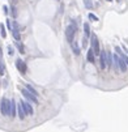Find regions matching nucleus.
Returning a JSON list of instances; mask_svg holds the SVG:
<instances>
[{
  "mask_svg": "<svg viewBox=\"0 0 128 132\" xmlns=\"http://www.w3.org/2000/svg\"><path fill=\"white\" fill-rule=\"evenodd\" d=\"M21 93H22V95H24L25 98H26L29 102H33V103H38V98L35 97L34 94H32L27 89H25V88H22L21 89Z\"/></svg>",
  "mask_w": 128,
  "mask_h": 132,
  "instance_id": "nucleus-4",
  "label": "nucleus"
},
{
  "mask_svg": "<svg viewBox=\"0 0 128 132\" xmlns=\"http://www.w3.org/2000/svg\"><path fill=\"white\" fill-rule=\"evenodd\" d=\"M17 110H18V118H20L21 120H22V119H25L26 114H25L24 109H22V106H21V103H18V106H17Z\"/></svg>",
  "mask_w": 128,
  "mask_h": 132,
  "instance_id": "nucleus-13",
  "label": "nucleus"
},
{
  "mask_svg": "<svg viewBox=\"0 0 128 132\" xmlns=\"http://www.w3.org/2000/svg\"><path fill=\"white\" fill-rule=\"evenodd\" d=\"M84 37L85 38L90 37V26H89L88 22H85V24H84Z\"/></svg>",
  "mask_w": 128,
  "mask_h": 132,
  "instance_id": "nucleus-14",
  "label": "nucleus"
},
{
  "mask_svg": "<svg viewBox=\"0 0 128 132\" xmlns=\"http://www.w3.org/2000/svg\"><path fill=\"white\" fill-rule=\"evenodd\" d=\"M11 11H12V16H13V17H17V12H16V8H15V7H12V8H11Z\"/></svg>",
  "mask_w": 128,
  "mask_h": 132,
  "instance_id": "nucleus-23",
  "label": "nucleus"
},
{
  "mask_svg": "<svg viewBox=\"0 0 128 132\" xmlns=\"http://www.w3.org/2000/svg\"><path fill=\"white\" fill-rule=\"evenodd\" d=\"M9 116L11 118L16 116V102H15V99L9 101Z\"/></svg>",
  "mask_w": 128,
  "mask_h": 132,
  "instance_id": "nucleus-7",
  "label": "nucleus"
},
{
  "mask_svg": "<svg viewBox=\"0 0 128 132\" xmlns=\"http://www.w3.org/2000/svg\"><path fill=\"white\" fill-rule=\"evenodd\" d=\"M8 54H9V55H13V54H15V49H13L12 46H8Z\"/></svg>",
  "mask_w": 128,
  "mask_h": 132,
  "instance_id": "nucleus-22",
  "label": "nucleus"
},
{
  "mask_svg": "<svg viewBox=\"0 0 128 132\" xmlns=\"http://www.w3.org/2000/svg\"><path fill=\"white\" fill-rule=\"evenodd\" d=\"M76 32H77V25H76V22L72 20V24L65 28V37H67V41H68L69 43L73 42V38H75Z\"/></svg>",
  "mask_w": 128,
  "mask_h": 132,
  "instance_id": "nucleus-1",
  "label": "nucleus"
},
{
  "mask_svg": "<svg viewBox=\"0 0 128 132\" xmlns=\"http://www.w3.org/2000/svg\"><path fill=\"white\" fill-rule=\"evenodd\" d=\"M7 28L9 30H12V25H11V20H7Z\"/></svg>",
  "mask_w": 128,
  "mask_h": 132,
  "instance_id": "nucleus-24",
  "label": "nucleus"
},
{
  "mask_svg": "<svg viewBox=\"0 0 128 132\" xmlns=\"http://www.w3.org/2000/svg\"><path fill=\"white\" fill-rule=\"evenodd\" d=\"M89 18H90L91 21H98V17H97L96 15H93V13H90V15H89Z\"/></svg>",
  "mask_w": 128,
  "mask_h": 132,
  "instance_id": "nucleus-21",
  "label": "nucleus"
},
{
  "mask_svg": "<svg viewBox=\"0 0 128 132\" xmlns=\"http://www.w3.org/2000/svg\"><path fill=\"white\" fill-rule=\"evenodd\" d=\"M90 43H91V49H93L94 51V55H99V51H101V49H99V42H98V38H97V35L94 34H90Z\"/></svg>",
  "mask_w": 128,
  "mask_h": 132,
  "instance_id": "nucleus-2",
  "label": "nucleus"
},
{
  "mask_svg": "<svg viewBox=\"0 0 128 132\" xmlns=\"http://www.w3.org/2000/svg\"><path fill=\"white\" fill-rule=\"evenodd\" d=\"M16 46L18 47V50H20V52H21V54H25V49H24V46H22V44L20 43V41H17V42H16Z\"/></svg>",
  "mask_w": 128,
  "mask_h": 132,
  "instance_id": "nucleus-19",
  "label": "nucleus"
},
{
  "mask_svg": "<svg viewBox=\"0 0 128 132\" xmlns=\"http://www.w3.org/2000/svg\"><path fill=\"white\" fill-rule=\"evenodd\" d=\"M106 66L107 68H111V66H112V56H111V52L106 51Z\"/></svg>",
  "mask_w": 128,
  "mask_h": 132,
  "instance_id": "nucleus-12",
  "label": "nucleus"
},
{
  "mask_svg": "<svg viewBox=\"0 0 128 132\" xmlns=\"http://www.w3.org/2000/svg\"><path fill=\"white\" fill-rule=\"evenodd\" d=\"M71 44H72V49H73V52H75V54H76V55H80V49H79V46H77L76 42H75V43L72 42Z\"/></svg>",
  "mask_w": 128,
  "mask_h": 132,
  "instance_id": "nucleus-16",
  "label": "nucleus"
},
{
  "mask_svg": "<svg viewBox=\"0 0 128 132\" xmlns=\"http://www.w3.org/2000/svg\"><path fill=\"white\" fill-rule=\"evenodd\" d=\"M20 103H21V106H22V109H24V111H25V114H26V115H33V114H34L33 106L30 105L29 101H21Z\"/></svg>",
  "mask_w": 128,
  "mask_h": 132,
  "instance_id": "nucleus-5",
  "label": "nucleus"
},
{
  "mask_svg": "<svg viewBox=\"0 0 128 132\" xmlns=\"http://www.w3.org/2000/svg\"><path fill=\"white\" fill-rule=\"evenodd\" d=\"M107 1H112V0H107Z\"/></svg>",
  "mask_w": 128,
  "mask_h": 132,
  "instance_id": "nucleus-26",
  "label": "nucleus"
},
{
  "mask_svg": "<svg viewBox=\"0 0 128 132\" xmlns=\"http://www.w3.org/2000/svg\"><path fill=\"white\" fill-rule=\"evenodd\" d=\"M127 52H128V51H127Z\"/></svg>",
  "mask_w": 128,
  "mask_h": 132,
  "instance_id": "nucleus-27",
  "label": "nucleus"
},
{
  "mask_svg": "<svg viewBox=\"0 0 128 132\" xmlns=\"http://www.w3.org/2000/svg\"><path fill=\"white\" fill-rule=\"evenodd\" d=\"M16 67H17V69L18 71L21 72L22 75L24 73H26V64H25V61H22L21 59H17V60H16Z\"/></svg>",
  "mask_w": 128,
  "mask_h": 132,
  "instance_id": "nucleus-6",
  "label": "nucleus"
},
{
  "mask_svg": "<svg viewBox=\"0 0 128 132\" xmlns=\"http://www.w3.org/2000/svg\"><path fill=\"white\" fill-rule=\"evenodd\" d=\"M25 89H27V90H29V92H30V93H32V94H34L35 97H38V92L35 90V89L33 88L32 85H29V84H26V88H25Z\"/></svg>",
  "mask_w": 128,
  "mask_h": 132,
  "instance_id": "nucleus-15",
  "label": "nucleus"
},
{
  "mask_svg": "<svg viewBox=\"0 0 128 132\" xmlns=\"http://www.w3.org/2000/svg\"><path fill=\"white\" fill-rule=\"evenodd\" d=\"M118 67H119V69H120L122 72H126L127 71V64L124 63V60L120 56H119V60H118Z\"/></svg>",
  "mask_w": 128,
  "mask_h": 132,
  "instance_id": "nucleus-10",
  "label": "nucleus"
},
{
  "mask_svg": "<svg viewBox=\"0 0 128 132\" xmlns=\"http://www.w3.org/2000/svg\"><path fill=\"white\" fill-rule=\"evenodd\" d=\"M12 34H13V38H15L16 41H20L21 39V34H20V30H18L17 22H15V28L12 29Z\"/></svg>",
  "mask_w": 128,
  "mask_h": 132,
  "instance_id": "nucleus-8",
  "label": "nucleus"
},
{
  "mask_svg": "<svg viewBox=\"0 0 128 132\" xmlns=\"http://www.w3.org/2000/svg\"><path fill=\"white\" fill-rule=\"evenodd\" d=\"M3 9H4V13H5V15H8V12H9V11H8V7H7V5H4V7H3Z\"/></svg>",
  "mask_w": 128,
  "mask_h": 132,
  "instance_id": "nucleus-25",
  "label": "nucleus"
},
{
  "mask_svg": "<svg viewBox=\"0 0 128 132\" xmlns=\"http://www.w3.org/2000/svg\"><path fill=\"white\" fill-rule=\"evenodd\" d=\"M86 59H88L89 63H94V61H96V59H94V51H93V49H89V50H88Z\"/></svg>",
  "mask_w": 128,
  "mask_h": 132,
  "instance_id": "nucleus-11",
  "label": "nucleus"
},
{
  "mask_svg": "<svg viewBox=\"0 0 128 132\" xmlns=\"http://www.w3.org/2000/svg\"><path fill=\"white\" fill-rule=\"evenodd\" d=\"M99 56H101V68H106V51H99Z\"/></svg>",
  "mask_w": 128,
  "mask_h": 132,
  "instance_id": "nucleus-9",
  "label": "nucleus"
},
{
  "mask_svg": "<svg viewBox=\"0 0 128 132\" xmlns=\"http://www.w3.org/2000/svg\"><path fill=\"white\" fill-rule=\"evenodd\" d=\"M5 73V66H4V63H3V61H1V63H0V75H4Z\"/></svg>",
  "mask_w": 128,
  "mask_h": 132,
  "instance_id": "nucleus-20",
  "label": "nucleus"
},
{
  "mask_svg": "<svg viewBox=\"0 0 128 132\" xmlns=\"http://www.w3.org/2000/svg\"><path fill=\"white\" fill-rule=\"evenodd\" d=\"M0 33H1V37L3 38H7V32H5V28L3 24H0Z\"/></svg>",
  "mask_w": 128,
  "mask_h": 132,
  "instance_id": "nucleus-18",
  "label": "nucleus"
},
{
  "mask_svg": "<svg viewBox=\"0 0 128 132\" xmlns=\"http://www.w3.org/2000/svg\"><path fill=\"white\" fill-rule=\"evenodd\" d=\"M0 111H1L3 115H5V116H9V101L7 99V98H3L1 99V103H0Z\"/></svg>",
  "mask_w": 128,
  "mask_h": 132,
  "instance_id": "nucleus-3",
  "label": "nucleus"
},
{
  "mask_svg": "<svg viewBox=\"0 0 128 132\" xmlns=\"http://www.w3.org/2000/svg\"><path fill=\"white\" fill-rule=\"evenodd\" d=\"M84 5L88 9H91V8H93V1H91V0H84Z\"/></svg>",
  "mask_w": 128,
  "mask_h": 132,
  "instance_id": "nucleus-17",
  "label": "nucleus"
}]
</instances>
